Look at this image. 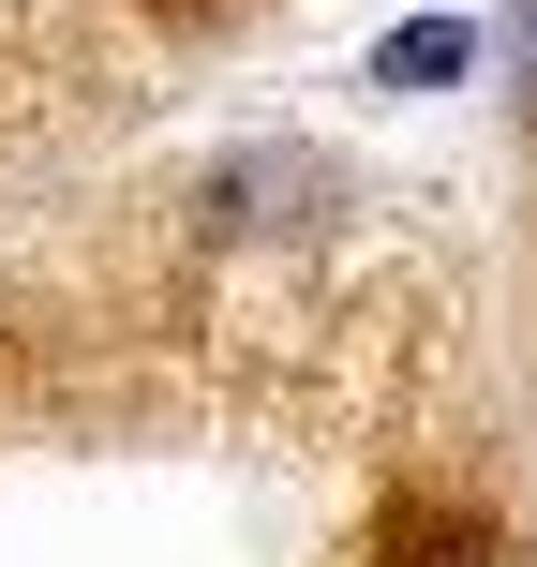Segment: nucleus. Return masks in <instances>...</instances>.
I'll use <instances>...</instances> for the list:
<instances>
[{"mask_svg":"<svg viewBox=\"0 0 537 567\" xmlns=\"http://www.w3.org/2000/svg\"><path fill=\"white\" fill-rule=\"evenodd\" d=\"M463 75H478V16H433V0L373 45V90H463Z\"/></svg>","mask_w":537,"mask_h":567,"instance_id":"obj_1","label":"nucleus"},{"mask_svg":"<svg viewBox=\"0 0 537 567\" xmlns=\"http://www.w3.org/2000/svg\"><path fill=\"white\" fill-rule=\"evenodd\" d=\"M508 105L537 120V0H523V16H508Z\"/></svg>","mask_w":537,"mask_h":567,"instance_id":"obj_2","label":"nucleus"},{"mask_svg":"<svg viewBox=\"0 0 537 567\" xmlns=\"http://www.w3.org/2000/svg\"><path fill=\"white\" fill-rule=\"evenodd\" d=\"M403 567H478V538H403Z\"/></svg>","mask_w":537,"mask_h":567,"instance_id":"obj_3","label":"nucleus"},{"mask_svg":"<svg viewBox=\"0 0 537 567\" xmlns=\"http://www.w3.org/2000/svg\"><path fill=\"white\" fill-rule=\"evenodd\" d=\"M433 16H463V0H433Z\"/></svg>","mask_w":537,"mask_h":567,"instance_id":"obj_4","label":"nucleus"}]
</instances>
